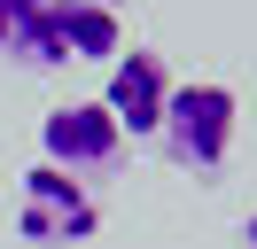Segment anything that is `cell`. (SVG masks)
<instances>
[{
    "label": "cell",
    "mask_w": 257,
    "mask_h": 249,
    "mask_svg": "<svg viewBox=\"0 0 257 249\" xmlns=\"http://www.w3.org/2000/svg\"><path fill=\"white\" fill-rule=\"evenodd\" d=\"M234 133H241V93L226 78H187L164 101V133L156 140H164V156L179 171H218L234 156Z\"/></svg>",
    "instance_id": "cell-1"
},
{
    "label": "cell",
    "mask_w": 257,
    "mask_h": 249,
    "mask_svg": "<svg viewBox=\"0 0 257 249\" xmlns=\"http://www.w3.org/2000/svg\"><path fill=\"white\" fill-rule=\"evenodd\" d=\"M94 226H101V202H94L86 179H70V171H55V164L24 171V187H16V233L24 241L70 249V241H94Z\"/></svg>",
    "instance_id": "cell-2"
},
{
    "label": "cell",
    "mask_w": 257,
    "mask_h": 249,
    "mask_svg": "<svg viewBox=\"0 0 257 249\" xmlns=\"http://www.w3.org/2000/svg\"><path fill=\"white\" fill-rule=\"evenodd\" d=\"M0 55L24 62V70H63V24H55V0H0Z\"/></svg>",
    "instance_id": "cell-5"
},
{
    "label": "cell",
    "mask_w": 257,
    "mask_h": 249,
    "mask_svg": "<svg viewBox=\"0 0 257 249\" xmlns=\"http://www.w3.org/2000/svg\"><path fill=\"white\" fill-rule=\"evenodd\" d=\"M94 8H117V0H94Z\"/></svg>",
    "instance_id": "cell-8"
},
{
    "label": "cell",
    "mask_w": 257,
    "mask_h": 249,
    "mask_svg": "<svg viewBox=\"0 0 257 249\" xmlns=\"http://www.w3.org/2000/svg\"><path fill=\"white\" fill-rule=\"evenodd\" d=\"M117 156H125V133L109 125V109H101V101H63V109L39 117V164L70 171V179L109 171Z\"/></svg>",
    "instance_id": "cell-3"
},
{
    "label": "cell",
    "mask_w": 257,
    "mask_h": 249,
    "mask_svg": "<svg viewBox=\"0 0 257 249\" xmlns=\"http://www.w3.org/2000/svg\"><path fill=\"white\" fill-rule=\"evenodd\" d=\"M164 101H172V70H164V55L133 47V55L109 62V93H101V109H109L117 133L156 140V133H164Z\"/></svg>",
    "instance_id": "cell-4"
},
{
    "label": "cell",
    "mask_w": 257,
    "mask_h": 249,
    "mask_svg": "<svg viewBox=\"0 0 257 249\" xmlns=\"http://www.w3.org/2000/svg\"><path fill=\"white\" fill-rule=\"evenodd\" d=\"M55 24H63V55H70V62H117V55H125V24H117V8L55 0Z\"/></svg>",
    "instance_id": "cell-6"
},
{
    "label": "cell",
    "mask_w": 257,
    "mask_h": 249,
    "mask_svg": "<svg viewBox=\"0 0 257 249\" xmlns=\"http://www.w3.org/2000/svg\"><path fill=\"white\" fill-rule=\"evenodd\" d=\"M241 249H257V210H249V218H241Z\"/></svg>",
    "instance_id": "cell-7"
}]
</instances>
